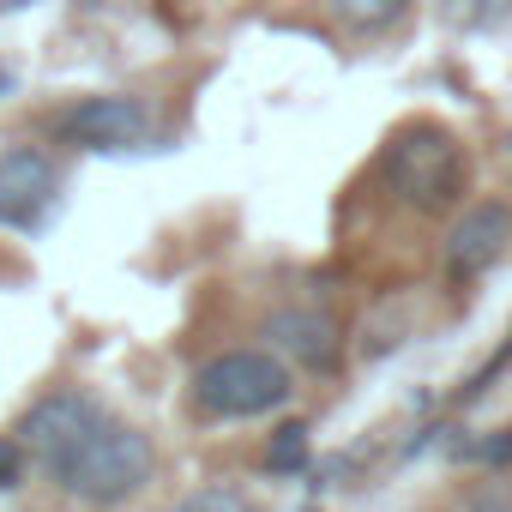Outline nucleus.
I'll use <instances>...</instances> for the list:
<instances>
[{
	"instance_id": "20e7f679",
	"label": "nucleus",
	"mask_w": 512,
	"mask_h": 512,
	"mask_svg": "<svg viewBox=\"0 0 512 512\" xmlns=\"http://www.w3.org/2000/svg\"><path fill=\"white\" fill-rule=\"evenodd\" d=\"M55 193H61L55 157H43L31 145L0 151V223L7 229H37L55 211Z\"/></svg>"
},
{
	"instance_id": "7ed1b4c3",
	"label": "nucleus",
	"mask_w": 512,
	"mask_h": 512,
	"mask_svg": "<svg viewBox=\"0 0 512 512\" xmlns=\"http://www.w3.org/2000/svg\"><path fill=\"white\" fill-rule=\"evenodd\" d=\"M290 398V368L266 350H223L193 374V404L205 416L241 422V416H266Z\"/></svg>"
},
{
	"instance_id": "0eeeda50",
	"label": "nucleus",
	"mask_w": 512,
	"mask_h": 512,
	"mask_svg": "<svg viewBox=\"0 0 512 512\" xmlns=\"http://www.w3.org/2000/svg\"><path fill=\"white\" fill-rule=\"evenodd\" d=\"M506 247H512V211L494 205V199H482V205H464V217L452 223L446 260H452L458 278H476V272H488V266L500 260Z\"/></svg>"
},
{
	"instance_id": "dca6fc26",
	"label": "nucleus",
	"mask_w": 512,
	"mask_h": 512,
	"mask_svg": "<svg viewBox=\"0 0 512 512\" xmlns=\"http://www.w3.org/2000/svg\"><path fill=\"white\" fill-rule=\"evenodd\" d=\"M19 7H37V0H0V13H19Z\"/></svg>"
},
{
	"instance_id": "f03ea898",
	"label": "nucleus",
	"mask_w": 512,
	"mask_h": 512,
	"mask_svg": "<svg viewBox=\"0 0 512 512\" xmlns=\"http://www.w3.org/2000/svg\"><path fill=\"white\" fill-rule=\"evenodd\" d=\"M386 187L416 211H452L464 199V145L434 121L398 127L386 145Z\"/></svg>"
},
{
	"instance_id": "ddd939ff",
	"label": "nucleus",
	"mask_w": 512,
	"mask_h": 512,
	"mask_svg": "<svg viewBox=\"0 0 512 512\" xmlns=\"http://www.w3.org/2000/svg\"><path fill=\"white\" fill-rule=\"evenodd\" d=\"M464 512H512V482H476Z\"/></svg>"
},
{
	"instance_id": "39448f33",
	"label": "nucleus",
	"mask_w": 512,
	"mask_h": 512,
	"mask_svg": "<svg viewBox=\"0 0 512 512\" xmlns=\"http://www.w3.org/2000/svg\"><path fill=\"white\" fill-rule=\"evenodd\" d=\"M97 416H103V410H97L85 392H49V398H37L31 416L19 422V446L49 470V464H55V458H61V452H67Z\"/></svg>"
},
{
	"instance_id": "4468645a",
	"label": "nucleus",
	"mask_w": 512,
	"mask_h": 512,
	"mask_svg": "<svg viewBox=\"0 0 512 512\" xmlns=\"http://www.w3.org/2000/svg\"><path fill=\"white\" fill-rule=\"evenodd\" d=\"M25 458H31V452H25L19 440H0V488H19V482H25Z\"/></svg>"
},
{
	"instance_id": "f8f14e48",
	"label": "nucleus",
	"mask_w": 512,
	"mask_h": 512,
	"mask_svg": "<svg viewBox=\"0 0 512 512\" xmlns=\"http://www.w3.org/2000/svg\"><path fill=\"white\" fill-rule=\"evenodd\" d=\"M302 458H308V428H302V422L278 428V446H272V470H302Z\"/></svg>"
},
{
	"instance_id": "1a4fd4ad",
	"label": "nucleus",
	"mask_w": 512,
	"mask_h": 512,
	"mask_svg": "<svg viewBox=\"0 0 512 512\" xmlns=\"http://www.w3.org/2000/svg\"><path fill=\"white\" fill-rule=\"evenodd\" d=\"M320 7H326L344 31L374 37V31H392V25L410 13V0H320Z\"/></svg>"
},
{
	"instance_id": "2eb2a0df",
	"label": "nucleus",
	"mask_w": 512,
	"mask_h": 512,
	"mask_svg": "<svg viewBox=\"0 0 512 512\" xmlns=\"http://www.w3.org/2000/svg\"><path fill=\"white\" fill-rule=\"evenodd\" d=\"M476 458H488V464H506V458H512V428H500V434H494V440H488Z\"/></svg>"
},
{
	"instance_id": "f257e3e1",
	"label": "nucleus",
	"mask_w": 512,
	"mask_h": 512,
	"mask_svg": "<svg viewBox=\"0 0 512 512\" xmlns=\"http://www.w3.org/2000/svg\"><path fill=\"white\" fill-rule=\"evenodd\" d=\"M49 476H55L73 500H85V506H121V500L145 494V482L157 476V446H151L145 428L115 422V416H97V422L49 464Z\"/></svg>"
},
{
	"instance_id": "9d476101",
	"label": "nucleus",
	"mask_w": 512,
	"mask_h": 512,
	"mask_svg": "<svg viewBox=\"0 0 512 512\" xmlns=\"http://www.w3.org/2000/svg\"><path fill=\"white\" fill-rule=\"evenodd\" d=\"M440 19L452 31H512V0H440Z\"/></svg>"
},
{
	"instance_id": "9b49d317",
	"label": "nucleus",
	"mask_w": 512,
	"mask_h": 512,
	"mask_svg": "<svg viewBox=\"0 0 512 512\" xmlns=\"http://www.w3.org/2000/svg\"><path fill=\"white\" fill-rule=\"evenodd\" d=\"M175 512H260V500L241 494V488H229V482H205V488H193Z\"/></svg>"
},
{
	"instance_id": "423d86ee",
	"label": "nucleus",
	"mask_w": 512,
	"mask_h": 512,
	"mask_svg": "<svg viewBox=\"0 0 512 512\" xmlns=\"http://www.w3.org/2000/svg\"><path fill=\"white\" fill-rule=\"evenodd\" d=\"M151 133V109L139 97H85L67 115V139L85 151H127Z\"/></svg>"
},
{
	"instance_id": "6e6552de",
	"label": "nucleus",
	"mask_w": 512,
	"mask_h": 512,
	"mask_svg": "<svg viewBox=\"0 0 512 512\" xmlns=\"http://www.w3.org/2000/svg\"><path fill=\"white\" fill-rule=\"evenodd\" d=\"M266 338H272L284 356L308 362V368H332V362H338V326H332L320 308H284V314H272V320H266Z\"/></svg>"
}]
</instances>
